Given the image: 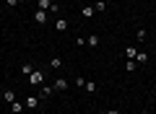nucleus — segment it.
I'll return each instance as SVG.
<instances>
[{
    "label": "nucleus",
    "mask_w": 156,
    "mask_h": 114,
    "mask_svg": "<svg viewBox=\"0 0 156 114\" xmlns=\"http://www.w3.org/2000/svg\"><path fill=\"white\" fill-rule=\"evenodd\" d=\"M154 5H156V3H154Z\"/></svg>",
    "instance_id": "nucleus-24"
},
{
    "label": "nucleus",
    "mask_w": 156,
    "mask_h": 114,
    "mask_svg": "<svg viewBox=\"0 0 156 114\" xmlns=\"http://www.w3.org/2000/svg\"><path fill=\"white\" fill-rule=\"evenodd\" d=\"M23 106H26V109H37V106H39V98H37V96H26Z\"/></svg>",
    "instance_id": "nucleus-4"
},
{
    "label": "nucleus",
    "mask_w": 156,
    "mask_h": 114,
    "mask_svg": "<svg viewBox=\"0 0 156 114\" xmlns=\"http://www.w3.org/2000/svg\"><path fill=\"white\" fill-rule=\"evenodd\" d=\"M52 88H55V91H68V81H65V78H57Z\"/></svg>",
    "instance_id": "nucleus-5"
},
{
    "label": "nucleus",
    "mask_w": 156,
    "mask_h": 114,
    "mask_svg": "<svg viewBox=\"0 0 156 114\" xmlns=\"http://www.w3.org/2000/svg\"><path fill=\"white\" fill-rule=\"evenodd\" d=\"M23 109H26V106H23V101H13V104H11V112H13V114H21Z\"/></svg>",
    "instance_id": "nucleus-7"
},
{
    "label": "nucleus",
    "mask_w": 156,
    "mask_h": 114,
    "mask_svg": "<svg viewBox=\"0 0 156 114\" xmlns=\"http://www.w3.org/2000/svg\"><path fill=\"white\" fill-rule=\"evenodd\" d=\"M50 67H55V70H57V67H62V60H60V57H52V60H50Z\"/></svg>",
    "instance_id": "nucleus-16"
},
{
    "label": "nucleus",
    "mask_w": 156,
    "mask_h": 114,
    "mask_svg": "<svg viewBox=\"0 0 156 114\" xmlns=\"http://www.w3.org/2000/svg\"><path fill=\"white\" fill-rule=\"evenodd\" d=\"M3 101H5V104H13V101H16V93H13L11 88H8V91H3Z\"/></svg>",
    "instance_id": "nucleus-6"
},
{
    "label": "nucleus",
    "mask_w": 156,
    "mask_h": 114,
    "mask_svg": "<svg viewBox=\"0 0 156 114\" xmlns=\"http://www.w3.org/2000/svg\"><path fill=\"white\" fill-rule=\"evenodd\" d=\"M94 11L96 13H104L107 11V0H96V3H94Z\"/></svg>",
    "instance_id": "nucleus-8"
},
{
    "label": "nucleus",
    "mask_w": 156,
    "mask_h": 114,
    "mask_svg": "<svg viewBox=\"0 0 156 114\" xmlns=\"http://www.w3.org/2000/svg\"><path fill=\"white\" fill-rule=\"evenodd\" d=\"M94 13H96V11H94V5H86L83 11H81V16H83V18H94Z\"/></svg>",
    "instance_id": "nucleus-10"
},
{
    "label": "nucleus",
    "mask_w": 156,
    "mask_h": 114,
    "mask_svg": "<svg viewBox=\"0 0 156 114\" xmlns=\"http://www.w3.org/2000/svg\"><path fill=\"white\" fill-rule=\"evenodd\" d=\"M135 36H138V39H140V42H143V39H146V36H148V34H146V29H138V34H135Z\"/></svg>",
    "instance_id": "nucleus-19"
},
{
    "label": "nucleus",
    "mask_w": 156,
    "mask_h": 114,
    "mask_svg": "<svg viewBox=\"0 0 156 114\" xmlns=\"http://www.w3.org/2000/svg\"><path fill=\"white\" fill-rule=\"evenodd\" d=\"M18 3H21V0H5V5H8V8H16Z\"/></svg>",
    "instance_id": "nucleus-20"
},
{
    "label": "nucleus",
    "mask_w": 156,
    "mask_h": 114,
    "mask_svg": "<svg viewBox=\"0 0 156 114\" xmlns=\"http://www.w3.org/2000/svg\"><path fill=\"white\" fill-rule=\"evenodd\" d=\"M39 11H47V13H60V8H57V3H52V0H37Z\"/></svg>",
    "instance_id": "nucleus-1"
},
{
    "label": "nucleus",
    "mask_w": 156,
    "mask_h": 114,
    "mask_svg": "<svg viewBox=\"0 0 156 114\" xmlns=\"http://www.w3.org/2000/svg\"><path fill=\"white\" fill-rule=\"evenodd\" d=\"M107 3H115V0H107Z\"/></svg>",
    "instance_id": "nucleus-22"
},
{
    "label": "nucleus",
    "mask_w": 156,
    "mask_h": 114,
    "mask_svg": "<svg viewBox=\"0 0 156 114\" xmlns=\"http://www.w3.org/2000/svg\"><path fill=\"white\" fill-rule=\"evenodd\" d=\"M83 88H86V93H96V83H94V81H86Z\"/></svg>",
    "instance_id": "nucleus-14"
},
{
    "label": "nucleus",
    "mask_w": 156,
    "mask_h": 114,
    "mask_svg": "<svg viewBox=\"0 0 156 114\" xmlns=\"http://www.w3.org/2000/svg\"><path fill=\"white\" fill-rule=\"evenodd\" d=\"M26 81H29V86H42V83H44V73H42V70H34Z\"/></svg>",
    "instance_id": "nucleus-2"
},
{
    "label": "nucleus",
    "mask_w": 156,
    "mask_h": 114,
    "mask_svg": "<svg viewBox=\"0 0 156 114\" xmlns=\"http://www.w3.org/2000/svg\"><path fill=\"white\" fill-rule=\"evenodd\" d=\"M125 54H128L130 60H135V54H138V49H135V47H128V49H125Z\"/></svg>",
    "instance_id": "nucleus-17"
},
{
    "label": "nucleus",
    "mask_w": 156,
    "mask_h": 114,
    "mask_svg": "<svg viewBox=\"0 0 156 114\" xmlns=\"http://www.w3.org/2000/svg\"><path fill=\"white\" fill-rule=\"evenodd\" d=\"M107 114H120V112H117V109H107Z\"/></svg>",
    "instance_id": "nucleus-21"
},
{
    "label": "nucleus",
    "mask_w": 156,
    "mask_h": 114,
    "mask_svg": "<svg viewBox=\"0 0 156 114\" xmlns=\"http://www.w3.org/2000/svg\"><path fill=\"white\" fill-rule=\"evenodd\" d=\"M86 44H89L91 49H96L99 47V36H86Z\"/></svg>",
    "instance_id": "nucleus-12"
},
{
    "label": "nucleus",
    "mask_w": 156,
    "mask_h": 114,
    "mask_svg": "<svg viewBox=\"0 0 156 114\" xmlns=\"http://www.w3.org/2000/svg\"><path fill=\"white\" fill-rule=\"evenodd\" d=\"M52 91H55V88H52V86H44V83H42V98H47V96H50Z\"/></svg>",
    "instance_id": "nucleus-15"
},
{
    "label": "nucleus",
    "mask_w": 156,
    "mask_h": 114,
    "mask_svg": "<svg viewBox=\"0 0 156 114\" xmlns=\"http://www.w3.org/2000/svg\"><path fill=\"white\" fill-rule=\"evenodd\" d=\"M55 29H57V31H68V21H65V18H57V23H55Z\"/></svg>",
    "instance_id": "nucleus-9"
},
{
    "label": "nucleus",
    "mask_w": 156,
    "mask_h": 114,
    "mask_svg": "<svg viewBox=\"0 0 156 114\" xmlns=\"http://www.w3.org/2000/svg\"><path fill=\"white\" fill-rule=\"evenodd\" d=\"M47 18H50V16H47V11H37V13H34V21H37L39 26H44Z\"/></svg>",
    "instance_id": "nucleus-3"
},
{
    "label": "nucleus",
    "mask_w": 156,
    "mask_h": 114,
    "mask_svg": "<svg viewBox=\"0 0 156 114\" xmlns=\"http://www.w3.org/2000/svg\"><path fill=\"white\" fill-rule=\"evenodd\" d=\"M135 62H140V65H146V62H148V54H146V52H138V54H135Z\"/></svg>",
    "instance_id": "nucleus-13"
},
{
    "label": "nucleus",
    "mask_w": 156,
    "mask_h": 114,
    "mask_svg": "<svg viewBox=\"0 0 156 114\" xmlns=\"http://www.w3.org/2000/svg\"><path fill=\"white\" fill-rule=\"evenodd\" d=\"M148 3H156V0H148Z\"/></svg>",
    "instance_id": "nucleus-23"
},
{
    "label": "nucleus",
    "mask_w": 156,
    "mask_h": 114,
    "mask_svg": "<svg viewBox=\"0 0 156 114\" xmlns=\"http://www.w3.org/2000/svg\"><path fill=\"white\" fill-rule=\"evenodd\" d=\"M135 65H138L135 60H128V62H125V70H128V73H133V70H135Z\"/></svg>",
    "instance_id": "nucleus-18"
},
{
    "label": "nucleus",
    "mask_w": 156,
    "mask_h": 114,
    "mask_svg": "<svg viewBox=\"0 0 156 114\" xmlns=\"http://www.w3.org/2000/svg\"><path fill=\"white\" fill-rule=\"evenodd\" d=\"M34 73V65L31 62H23V67H21V75H31Z\"/></svg>",
    "instance_id": "nucleus-11"
}]
</instances>
